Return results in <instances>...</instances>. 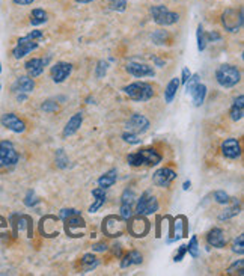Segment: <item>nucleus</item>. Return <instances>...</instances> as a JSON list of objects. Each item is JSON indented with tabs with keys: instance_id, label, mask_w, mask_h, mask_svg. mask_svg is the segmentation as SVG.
Instances as JSON below:
<instances>
[{
	"instance_id": "obj_36",
	"label": "nucleus",
	"mask_w": 244,
	"mask_h": 276,
	"mask_svg": "<svg viewBox=\"0 0 244 276\" xmlns=\"http://www.w3.org/2000/svg\"><path fill=\"white\" fill-rule=\"evenodd\" d=\"M200 83V75L199 74H195L193 77H190L189 80H187V83H186V92L187 94H192L195 89H196V86Z\"/></svg>"
},
{
	"instance_id": "obj_59",
	"label": "nucleus",
	"mask_w": 244,
	"mask_h": 276,
	"mask_svg": "<svg viewBox=\"0 0 244 276\" xmlns=\"http://www.w3.org/2000/svg\"><path fill=\"white\" fill-rule=\"evenodd\" d=\"M77 3H91V2H94V0H75Z\"/></svg>"
},
{
	"instance_id": "obj_40",
	"label": "nucleus",
	"mask_w": 244,
	"mask_h": 276,
	"mask_svg": "<svg viewBox=\"0 0 244 276\" xmlns=\"http://www.w3.org/2000/svg\"><path fill=\"white\" fill-rule=\"evenodd\" d=\"M122 139L128 144H133V145H137V144L142 142V139H139V134H134V133H130V131H125L124 134H122Z\"/></svg>"
},
{
	"instance_id": "obj_56",
	"label": "nucleus",
	"mask_w": 244,
	"mask_h": 276,
	"mask_svg": "<svg viewBox=\"0 0 244 276\" xmlns=\"http://www.w3.org/2000/svg\"><path fill=\"white\" fill-rule=\"evenodd\" d=\"M152 61L155 62L157 67H165V64H166L165 61H161V59H158V57H152Z\"/></svg>"
},
{
	"instance_id": "obj_42",
	"label": "nucleus",
	"mask_w": 244,
	"mask_h": 276,
	"mask_svg": "<svg viewBox=\"0 0 244 276\" xmlns=\"http://www.w3.org/2000/svg\"><path fill=\"white\" fill-rule=\"evenodd\" d=\"M168 39V33L165 30H157L154 35H152V41L155 44H165V41Z\"/></svg>"
},
{
	"instance_id": "obj_4",
	"label": "nucleus",
	"mask_w": 244,
	"mask_h": 276,
	"mask_svg": "<svg viewBox=\"0 0 244 276\" xmlns=\"http://www.w3.org/2000/svg\"><path fill=\"white\" fill-rule=\"evenodd\" d=\"M151 15L154 18V22L158 26H172L175 23H178L179 15L176 12L169 11L166 6L163 5H155L151 8Z\"/></svg>"
},
{
	"instance_id": "obj_14",
	"label": "nucleus",
	"mask_w": 244,
	"mask_h": 276,
	"mask_svg": "<svg viewBox=\"0 0 244 276\" xmlns=\"http://www.w3.org/2000/svg\"><path fill=\"white\" fill-rule=\"evenodd\" d=\"M73 71V65L68 62H57L51 67V78L54 83H62Z\"/></svg>"
},
{
	"instance_id": "obj_57",
	"label": "nucleus",
	"mask_w": 244,
	"mask_h": 276,
	"mask_svg": "<svg viewBox=\"0 0 244 276\" xmlns=\"http://www.w3.org/2000/svg\"><path fill=\"white\" fill-rule=\"evenodd\" d=\"M113 252L119 257V255H121V246H119V245H115V246H113Z\"/></svg>"
},
{
	"instance_id": "obj_29",
	"label": "nucleus",
	"mask_w": 244,
	"mask_h": 276,
	"mask_svg": "<svg viewBox=\"0 0 244 276\" xmlns=\"http://www.w3.org/2000/svg\"><path fill=\"white\" fill-rule=\"evenodd\" d=\"M47 12L44 9H41V8H35L30 14V25L32 26H39V25H43L47 22Z\"/></svg>"
},
{
	"instance_id": "obj_51",
	"label": "nucleus",
	"mask_w": 244,
	"mask_h": 276,
	"mask_svg": "<svg viewBox=\"0 0 244 276\" xmlns=\"http://www.w3.org/2000/svg\"><path fill=\"white\" fill-rule=\"evenodd\" d=\"M205 38H207V43H214V41H219V39L221 38L217 32H210V33H207L205 35Z\"/></svg>"
},
{
	"instance_id": "obj_25",
	"label": "nucleus",
	"mask_w": 244,
	"mask_h": 276,
	"mask_svg": "<svg viewBox=\"0 0 244 276\" xmlns=\"http://www.w3.org/2000/svg\"><path fill=\"white\" fill-rule=\"evenodd\" d=\"M116 180H118V171L116 169H110L103 176H99V178H98V184H99V187L107 189V187H112L116 183Z\"/></svg>"
},
{
	"instance_id": "obj_46",
	"label": "nucleus",
	"mask_w": 244,
	"mask_h": 276,
	"mask_svg": "<svg viewBox=\"0 0 244 276\" xmlns=\"http://www.w3.org/2000/svg\"><path fill=\"white\" fill-rule=\"evenodd\" d=\"M38 198L35 196V193L32 192V190H29L27 192V195H26V200H24V204L27 205V207H33V205H36L38 204Z\"/></svg>"
},
{
	"instance_id": "obj_44",
	"label": "nucleus",
	"mask_w": 244,
	"mask_h": 276,
	"mask_svg": "<svg viewBox=\"0 0 244 276\" xmlns=\"http://www.w3.org/2000/svg\"><path fill=\"white\" fill-rule=\"evenodd\" d=\"M56 163L59 168H65L67 163H68V157H65V152L62 150H57V154H56Z\"/></svg>"
},
{
	"instance_id": "obj_53",
	"label": "nucleus",
	"mask_w": 244,
	"mask_h": 276,
	"mask_svg": "<svg viewBox=\"0 0 244 276\" xmlns=\"http://www.w3.org/2000/svg\"><path fill=\"white\" fill-rule=\"evenodd\" d=\"M35 0H14V3L15 5H20V6H26V5H30L33 3Z\"/></svg>"
},
{
	"instance_id": "obj_6",
	"label": "nucleus",
	"mask_w": 244,
	"mask_h": 276,
	"mask_svg": "<svg viewBox=\"0 0 244 276\" xmlns=\"http://www.w3.org/2000/svg\"><path fill=\"white\" fill-rule=\"evenodd\" d=\"M221 25L228 32H237L243 26V9H226L221 14Z\"/></svg>"
},
{
	"instance_id": "obj_24",
	"label": "nucleus",
	"mask_w": 244,
	"mask_h": 276,
	"mask_svg": "<svg viewBox=\"0 0 244 276\" xmlns=\"http://www.w3.org/2000/svg\"><path fill=\"white\" fill-rule=\"evenodd\" d=\"M142 261H144V257H142V253L137 252V251H130L124 258H122L121 261V267L122 269H127L133 264H140Z\"/></svg>"
},
{
	"instance_id": "obj_11",
	"label": "nucleus",
	"mask_w": 244,
	"mask_h": 276,
	"mask_svg": "<svg viewBox=\"0 0 244 276\" xmlns=\"http://www.w3.org/2000/svg\"><path fill=\"white\" fill-rule=\"evenodd\" d=\"M176 178V172L169 168H161L152 175V183L158 187H169L171 183Z\"/></svg>"
},
{
	"instance_id": "obj_9",
	"label": "nucleus",
	"mask_w": 244,
	"mask_h": 276,
	"mask_svg": "<svg viewBox=\"0 0 244 276\" xmlns=\"http://www.w3.org/2000/svg\"><path fill=\"white\" fill-rule=\"evenodd\" d=\"M127 130L134 134H142L149 128V120L140 113H134L130 120L127 121Z\"/></svg>"
},
{
	"instance_id": "obj_37",
	"label": "nucleus",
	"mask_w": 244,
	"mask_h": 276,
	"mask_svg": "<svg viewBox=\"0 0 244 276\" xmlns=\"http://www.w3.org/2000/svg\"><path fill=\"white\" fill-rule=\"evenodd\" d=\"M121 218L124 221H130L133 218V208L128 204H121Z\"/></svg>"
},
{
	"instance_id": "obj_20",
	"label": "nucleus",
	"mask_w": 244,
	"mask_h": 276,
	"mask_svg": "<svg viewBox=\"0 0 244 276\" xmlns=\"http://www.w3.org/2000/svg\"><path fill=\"white\" fill-rule=\"evenodd\" d=\"M207 242L210 246L213 248H225L226 246V239H225V234L220 228H213L208 235H207Z\"/></svg>"
},
{
	"instance_id": "obj_32",
	"label": "nucleus",
	"mask_w": 244,
	"mask_h": 276,
	"mask_svg": "<svg viewBox=\"0 0 244 276\" xmlns=\"http://www.w3.org/2000/svg\"><path fill=\"white\" fill-rule=\"evenodd\" d=\"M197 50L199 51H203L207 47V38H205V32H203V27L202 25L197 26Z\"/></svg>"
},
{
	"instance_id": "obj_31",
	"label": "nucleus",
	"mask_w": 244,
	"mask_h": 276,
	"mask_svg": "<svg viewBox=\"0 0 244 276\" xmlns=\"http://www.w3.org/2000/svg\"><path fill=\"white\" fill-rule=\"evenodd\" d=\"M238 213H240V202H238V201H234V205L223 211V213L219 216V219H220V221H226V219L234 218V216H237Z\"/></svg>"
},
{
	"instance_id": "obj_47",
	"label": "nucleus",
	"mask_w": 244,
	"mask_h": 276,
	"mask_svg": "<svg viewBox=\"0 0 244 276\" xmlns=\"http://www.w3.org/2000/svg\"><path fill=\"white\" fill-rule=\"evenodd\" d=\"M75 214H80V211L78 210H75V208H64L62 211H60V219H68V218H71V216H75Z\"/></svg>"
},
{
	"instance_id": "obj_19",
	"label": "nucleus",
	"mask_w": 244,
	"mask_h": 276,
	"mask_svg": "<svg viewBox=\"0 0 244 276\" xmlns=\"http://www.w3.org/2000/svg\"><path fill=\"white\" fill-rule=\"evenodd\" d=\"M47 61H49V59H47ZM47 61H43V59H39V57H33V59H30V61H27L26 65H24L27 74L30 77L41 75V74H43V71H44V67H46Z\"/></svg>"
},
{
	"instance_id": "obj_23",
	"label": "nucleus",
	"mask_w": 244,
	"mask_h": 276,
	"mask_svg": "<svg viewBox=\"0 0 244 276\" xmlns=\"http://www.w3.org/2000/svg\"><path fill=\"white\" fill-rule=\"evenodd\" d=\"M243 115H244V97L238 95L234 100V104H232V109H231V120L240 121L243 118Z\"/></svg>"
},
{
	"instance_id": "obj_12",
	"label": "nucleus",
	"mask_w": 244,
	"mask_h": 276,
	"mask_svg": "<svg viewBox=\"0 0 244 276\" xmlns=\"http://www.w3.org/2000/svg\"><path fill=\"white\" fill-rule=\"evenodd\" d=\"M127 228L134 237H144V235H146L149 231V222L144 218V216L137 214V218L131 219V222Z\"/></svg>"
},
{
	"instance_id": "obj_15",
	"label": "nucleus",
	"mask_w": 244,
	"mask_h": 276,
	"mask_svg": "<svg viewBox=\"0 0 244 276\" xmlns=\"http://www.w3.org/2000/svg\"><path fill=\"white\" fill-rule=\"evenodd\" d=\"M221 152L226 159H231V160L238 159V157L241 155V145H240L238 139H235V137H229V139H226L221 144Z\"/></svg>"
},
{
	"instance_id": "obj_55",
	"label": "nucleus",
	"mask_w": 244,
	"mask_h": 276,
	"mask_svg": "<svg viewBox=\"0 0 244 276\" xmlns=\"http://www.w3.org/2000/svg\"><path fill=\"white\" fill-rule=\"evenodd\" d=\"M27 100V94H17V101L22 103V101H26Z\"/></svg>"
},
{
	"instance_id": "obj_35",
	"label": "nucleus",
	"mask_w": 244,
	"mask_h": 276,
	"mask_svg": "<svg viewBox=\"0 0 244 276\" xmlns=\"http://www.w3.org/2000/svg\"><path fill=\"white\" fill-rule=\"evenodd\" d=\"M187 252L192 255L193 258H197L199 257V245H197V237L196 235H193L190 243L187 245Z\"/></svg>"
},
{
	"instance_id": "obj_18",
	"label": "nucleus",
	"mask_w": 244,
	"mask_h": 276,
	"mask_svg": "<svg viewBox=\"0 0 244 276\" xmlns=\"http://www.w3.org/2000/svg\"><path fill=\"white\" fill-rule=\"evenodd\" d=\"M140 160H142V165H148V166H155L161 162V155L152 150V148H146V150H140L137 151Z\"/></svg>"
},
{
	"instance_id": "obj_54",
	"label": "nucleus",
	"mask_w": 244,
	"mask_h": 276,
	"mask_svg": "<svg viewBox=\"0 0 244 276\" xmlns=\"http://www.w3.org/2000/svg\"><path fill=\"white\" fill-rule=\"evenodd\" d=\"M5 228H6V222H5V219L0 218V237H2V234L5 232Z\"/></svg>"
},
{
	"instance_id": "obj_39",
	"label": "nucleus",
	"mask_w": 244,
	"mask_h": 276,
	"mask_svg": "<svg viewBox=\"0 0 244 276\" xmlns=\"http://www.w3.org/2000/svg\"><path fill=\"white\" fill-rule=\"evenodd\" d=\"M228 273H229V275H234V273L244 275V261H243V260H238L237 263H234V264L228 269Z\"/></svg>"
},
{
	"instance_id": "obj_16",
	"label": "nucleus",
	"mask_w": 244,
	"mask_h": 276,
	"mask_svg": "<svg viewBox=\"0 0 244 276\" xmlns=\"http://www.w3.org/2000/svg\"><path fill=\"white\" fill-rule=\"evenodd\" d=\"M11 89L15 94H29L35 89V82L30 75H22L14 82Z\"/></svg>"
},
{
	"instance_id": "obj_10",
	"label": "nucleus",
	"mask_w": 244,
	"mask_h": 276,
	"mask_svg": "<svg viewBox=\"0 0 244 276\" xmlns=\"http://www.w3.org/2000/svg\"><path fill=\"white\" fill-rule=\"evenodd\" d=\"M0 123H2L3 127H6L8 130H11L14 133H23L26 130V123L23 120H20L15 113L2 115V118H0Z\"/></svg>"
},
{
	"instance_id": "obj_45",
	"label": "nucleus",
	"mask_w": 244,
	"mask_h": 276,
	"mask_svg": "<svg viewBox=\"0 0 244 276\" xmlns=\"http://www.w3.org/2000/svg\"><path fill=\"white\" fill-rule=\"evenodd\" d=\"M127 162H128L131 166H134V168L142 166V160H140V157H139V154H137V152H131V154H128V157H127Z\"/></svg>"
},
{
	"instance_id": "obj_50",
	"label": "nucleus",
	"mask_w": 244,
	"mask_h": 276,
	"mask_svg": "<svg viewBox=\"0 0 244 276\" xmlns=\"http://www.w3.org/2000/svg\"><path fill=\"white\" fill-rule=\"evenodd\" d=\"M190 77H192L190 70H189V68H182V75H181V80H179V83L186 85V83H187V80H189Z\"/></svg>"
},
{
	"instance_id": "obj_33",
	"label": "nucleus",
	"mask_w": 244,
	"mask_h": 276,
	"mask_svg": "<svg viewBox=\"0 0 244 276\" xmlns=\"http://www.w3.org/2000/svg\"><path fill=\"white\" fill-rule=\"evenodd\" d=\"M136 201V195L131 189H125L124 193L121 196V204H128V205H133V202Z\"/></svg>"
},
{
	"instance_id": "obj_52",
	"label": "nucleus",
	"mask_w": 244,
	"mask_h": 276,
	"mask_svg": "<svg viewBox=\"0 0 244 276\" xmlns=\"http://www.w3.org/2000/svg\"><path fill=\"white\" fill-rule=\"evenodd\" d=\"M92 249L97 251V252H104V251L107 249V246H106L104 243H97V245L92 246Z\"/></svg>"
},
{
	"instance_id": "obj_26",
	"label": "nucleus",
	"mask_w": 244,
	"mask_h": 276,
	"mask_svg": "<svg viewBox=\"0 0 244 276\" xmlns=\"http://www.w3.org/2000/svg\"><path fill=\"white\" fill-rule=\"evenodd\" d=\"M178 88H179V78L175 77V78H172V80L168 83V86H166V89H165V100H166L168 104L173 101V98L176 97Z\"/></svg>"
},
{
	"instance_id": "obj_28",
	"label": "nucleus",
	"mask_w": 244,
	"mask_h": 276,
	"mask_svg": "<svg viewBox=\"0 0 244 276\" xmlns=\"http://www.w3.org/2000/svg\"><path fill=\"white\" fill-rule=\"evenodd\" d=\"M15 226L17 229L20 231H26L29 234V237H32V221L29 216H17V222H15Z\"/></svg>"
},
{
	"instance_id": "obj_41",
	"label": "nucleus",
	"mask_w": 244,
	"mask_h": 276,
	"mask_svg": "<svg viewBox=\"0 0 244 276\" xmlns=\"http://www.w3.org/2000/svg\"><path fill=\"white\" fill-rule=\"evenodd\" d=\"M244 237H243V234L241 235H238V239H235V242H234V246H232V251L235 252V253H238V255H243L244 253Z\"/></svg>"
},
{
	"instance_id": "obj_3",
	"label": "nucleus",
	"mask_w": 244,
	"mask_h": 276,
	"mask_svg": "<svg viewBox=\"0 0 244 276\" xmlns=\"http://www.w3.org/2000/svg\"><path fill=\"white\" fill-rule=\"evenodd\" d=\"M124 92L128 98L134 101H148L154 95V88L146 82H136L124 88Z\"/></svg>"
},
{
	"instance_id": "obj_58",
	"label": "nucleus",
	"mask_w": 244,
	"mask_h": 276,
	"mask_svg": "<svg viewBox=\"0 0 244 276\" xmlns=\"http://www.w3.org/2000/svg\"><path fill=\"white\" fill-rule=\"evenodd\" d=\"M190 186H192V183H190V181H186L184 184H182V189H184V190H189Z\"/></svg>"
},
{
	"instance_id": "obj_34",
	"label": "nucleus",
	"mask_w": 244,
	"mask_h": 276,
	"mask_svg": "<svg viewBox=\"0 0 244 276\" xmlns=\"http://www.w3.org/2000/svg\"><path fill=\"white\" fill-rule=\"evenodd\" d=\"M109 6L116 12H124L127 9V0H109Z\"/></svg>"
},
{
	"instance_id": "obj_13",
	"label": "nucleus",
	"mask_w": 244,
	"mask_h": 276,
	"mask_svg": "<svg viewBox=\"0 0 244 276\" xmlns=\"http://www.w3.org/2000/svg\"><path fill=\"white\" fill-rule=\"evenodd\" d=\"M125 70H127L128 74H131L133 77H137V78H142V77H154V75H155L154 68L149 67V65H146V64L130 62V64H127Z\"/></svg>"
},
{
	"instance_id": "obj_22",
	"label": "nucleus",
	"mask_w": 244,
	"mask_h": 276,
	"mask_svg": "<svg viewBox=\"0 0 244 276\" xmlns=\"http://www.w3.org/2000/svg\"><path fill=\"white\" fill-rule=\"evenodd\" d=\"M92 196L95 198V201H94V204L89 207V213H95L97 210H99L101 207H103L104 202H106V192H104L103 187L94 189V190H92Z\"/></svg>"
},
{
	"instance_id": "obj_61",
	"label": "nucleus",
	"mask_w": 244,
	"mask_h": 276,
	"mask_svg": "<svg viewBox=\"0 0 244 276\" xmlns=\"http://www.w3.org/2000/svg\"><path fill=\"white\" fill-rule=\"evenodd\" d=\"M0 89H2V85H0Z\"/></svg>"
},
{
	"instance_id": "obj_8",
	"label": "nucleus",
	"mask_w": 244,
	"mask_h": 276,
	"mask_svg": "<svg viewBox=\"0 0 244 276\" xmlns=\"http://www.w3.org/2000/svg\"><path fill=\"white\" fill-rule=\"evenodd\" d=\"M103 231L109 235V237H119V235L125 231V225H124V219H119L116 216H109L104 221L103 225Z\"/></svg>"
},
{
	"instance_id": "obj_5",
	"label": "nucleus",
	"mask_w": 244,
	"mask_h": 276,
	"mask_svg": "<svg viewBox=\"0 0 244 276\" xmlns=\"http://www.w3.org/2000/svg\"><path fill=\"white\" fill-rule=\"evenodd\" d=\"M18 162V152L12 142L2 141L0 142V169H8L15 166Z\"/></svg>"
},
{
	"instance_id": "obj_1",
	"label": "nucleus",
	"mask_w": 244,
	"mask_h": 276,
	"mask_svg": "<svg viewBox=\"0 0 244 276\" xmlns=\"http://www.w3.org/2000/svg\"><path fill=\"white\" fill-rule=\"evenodd\" d=\"M39 39H43V32L41 30H32L29 35L20 38L17 41V46L12 50V56L15 59H22L39 46Z\"/></svg>"
},
{
	"instance_id": "obj_48",
	"label": "nucleus",
	"mask_w": 244,
	"mask_h": 276,
	"mask_svg": "<svg viewBox=\"0 0 244 276\" xmlns=\"http://www.w3.org/2000/svg\"><path fill=\"white\" fill-rule=\"evenodd\" d=\"M186 253H187V246H186V245L179 246V249H178V252H176V255H175L173 261H175V263H179V261H181L182 258L186 257Z\"/></svg>"
},
{
	"instance_id": "obj_49",
	"label": "nucleus",
	"mask_w": 244,
	"mask_h": 276,
	"mask_svg": "<svg viewBox=\"0 0 244 276\" xmlns=\"http://www.w3.org/2000/svg\"><path fill=\"white\" fill-rule=\"evenodd\" d=\"M41 109H43L44 112H49V113H50V112H56V110L59 109V106H57L54 101H46L43 106H41Z\"/></svg>"
},
{
	"instance_id": "obj_38",
	"label": "nucleus",
	"mask_w": 244,
	"mask_h": 276,
	"mask_svg": "<svg viewBox=\"0 0 244 276\" xmlns=\"http://www.w3.org/2000/svg\"><path fill=\"white\" fill-rule=\"evenodd\" d=\"M107 68H109V64L106 61H99L98 65H97V70H95V75L98 78H103L107 73Z\"/></svg>"
},
{
	"instance_id": "obj_17",
	"label": "nucleus",
	"mask_w": 244,
	"mask_h": 276,
	"mask_svg": "<svg viewBox=\"0 0 244 276\" xmlns=\"http://www.w3.org/2000/svg\"><path fill=\"white\" fill-rule=\"evenodd\" d=\"M65 226H67V232L73 237H78L80 235V229H83L86 226L83 218H81L80 214L71 216V218L65 219Z\"/></svg>"
},
{
	"instance_id": "obj_27",
	"label": "nucleus",
	"mask_w": 244,
	"mask_h": 276,
	"mask_svg": "<svg viewBox=\"0 0 244 276\" xmlns=\"http://www.w3.org/2000/svg\"><path fill=\"white\" fill-rule=\"evenodd\" d=\"M190 95L193 97V104H195L196 107L202 106V103L205 101V97H207V86L199 83V85L196 86V89H195Z\"/></svg>"
},
{
	"instance_id": "obj_7",
	"label": "nucleus",
	"mask_w": 244,
	"mask_h": 276,
	"mask_svg": "<svg viewBox=\"0 0 244 276\" xmlns=\"http://www.w3.org/2000/svg\"><path fill=\"white\" fill-rule=\"evenodd\" d=\"M158 210V201L157 198L151 195V192H145L140 196V200L137 201V207H136V213L144 216V214H152Z\"/></svg>"
},
{
	"instance_id": "obj_43",
	"label": "nucleus",
	"mask_w": 244,
	"mask_h": 276,
	"mask_svg": "<svg viewBox=\"0 0 244 276\" xmlns=\"http://www.w3.org/2000/svg\"><path fill=\"white\" fill-rule=\"evenodd\" d=\"M214 200L219 204H228L229 202V196H228V193H225L223 190H217V192H214Z\"/></svg>"
},
{
	"instance_id": "obj_60",
	"label": "nucleus",
	"mask_w": 244,
	"mask_h": 276,
	"mask_svg": "<svg viewBox=\"0 0 244 276\" xmlns=\"http://www.w3.org/2000/svg\"><path fill=\"white\" fill-rule=\"evenodd\" d=\"M0 73H2V64H0Z\"/></svg>"
},
{
	"instance_id": "obj_21",
	"label": "nucleus",
	"mask_w": 244,
	"mask_h": 276,
	"mask_svg": "<svg viewBox=\"0 0 244 276\" xmlns=\"http://www.w3.org/2000/svg\"><path fill=\"white\" fill-rule=\"evenodd\" d=\"M81 123H83V113L78 112V113L73 115V116H71V120L67 123V125H65V128H64V136L67 137V136L74 134V133L80 128Z\"/></svg>"
},
{
	"instance_id": "obj_2",
	"label": "nucleus",
	"mask_w": 244,
	"mask_h": 276,
	"mask_svg": "<svg viewBox=\"0 0 244 276\" xmlns=\"http://www.w3.org/2000/svg\"><path fill=\"white\" fill-rule=\"evenodd\" d=\"M240 71L237 67L225 64L219 67V70L216 71V78H217V83L223 88H232L240 82Z\"/></svg>"
},
{
	"instance_id": "obj_30",
	"label": "nucleus",
	"mask_w": 244,
	"mask_h": 276,
	"mask_svg": "<svg viewBox=\"0 0 244 276\" xmlns=\"http://www.w3.org/2000/svg\"><path fill=\"white\" fill-rule=\"evenodd\" d=\"M97 266H98V260L94 257L92 253L83 255V258H81V270H83V272H91Z\"/></svg>"
}]
</instances>
